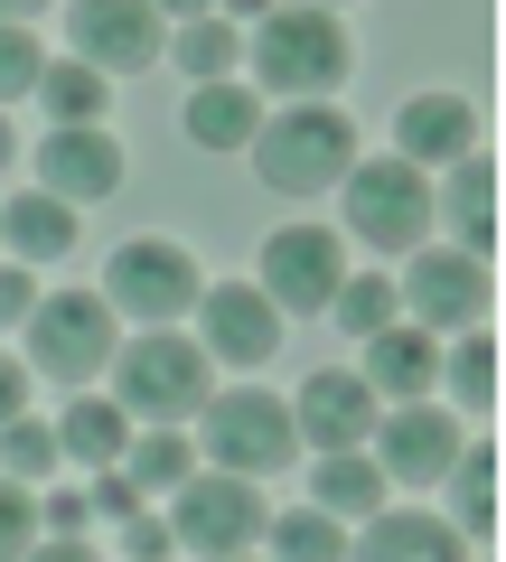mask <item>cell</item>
<instances>
[{"instance_id": "d6986e66", "label": "cell", "mask_w": 506, "mask_h": 562, "mask_svg": "<svg viewBox=\"0 0 506 562\" xmlns=\"http://www.w3.org/2000/svg\"><path fill=\"white\" fill-rule=\"evenodd\" d=\"M0 244H10V262H66L76 254V206L66 198H47V188H20V198L0 206Z\"/></svg>"}, {"instance_id": "74e56055", "label": "cell", "mask_w": 506, "mask_h": 562, "mask_svg": "<svg viewBox=\"0 0 506 562\" xmlns=\"http://www.w3.org/2000/svg\"><path fill=\"white\" fill-rule=\"evenodd\" d=\"M20 562H103V553H94V535H38Z\"/></svg>"}, {"instance_id": "ee69618b", "label": "cell", "mask_w": 506, "mask_h": 562, "mask_svg": "<svg viewBox=\"0 0 506 562\" xmlns=\"http://www.w3.org/2000/svg\"><path fill=\"white\" fill-rule=\"evenodd\" d=\"M225 562H263V553H225Z\"/></svg>"}, {"instance_id": "8fae6325", "label": "cell", "mask_w": 506, "mask_h": 562, "mask_svg": "<svg viewBox=\"0 0 506 562\" xmlns=\"http://www.w3.org/2000/svg\"><path fill=\"white\" fill-rule=\"evenodd\" d=\"M263 301L282 310V319H301V310H328L347 281V235L338 225H282V235L263 244Z\"/></svg>"}, {"instance_id": "4316f807", "label": "cell", "mask_w": 506, "mask_h": 562, "mask_svg": "<svg viewBox=\"0 0 506 562\" xmlns=\"http://www.w3.org/2000/svg\"><path fill=\"white\" fill-rule=\"evenodd\" d=\"M169 57H179L188 85H216V76H235V66H244V29L216 20V10H198V20L179 29V47H169Z\"/></svg>"}, {"instance_id": "44dd1931", "label": "cell", "mask_w": 506, "mask_h": 562, "mask_svg": "<svg viewBox=\"0 0 506 562\" xmlns=\"http://www.w3.org/2000/svg\"><path fill=\"white\" fill-rule=\"evenodd\" d=\"M113 469L142 487V497H169V487L198 469V441H188V422H142V431L122 441V460H113Z\"/></svg>"}, {"instance_id": "ba28073f", "label": "cell", "mask_w": 506, "mask_h": 562, "mask_svg": "<svg viewBox=\"0 0 506 562\" xmlns=\"http://www.w3.org/2000/svg\"><path fill=\"white\" fill-rule=\"evenodd\" d=\"M198 254L169 235H132L113 262H103V301H113V319H142V328H179L188 310H198Z\"/></svg>"}, {"instance_id": "7a4b0ae2", "label": "cell", "mask_w": 506, "mask_h": 562, "mask_svg": "<svg viewBox=\"0 0 506 562\" xmlns=\"http://www.w3.org/2000/svg\"><path fill=\"white\" fill-rule=\"evenodd\" d=\"M244 150H254V179H263L272 198H319V188H338L347 160H357V122H347L328 94H310V103L263 113Z\"/></svg>"}, {"instance_id": "f6af8a7d", "label": "cell", "mask_w": 506, "mask_h": 562, "mask_svg": "<svg viewBox=\"0 0 506 562\" xmlns=\"http://www.w3.org/2000/svg\"><path fill=\"white\" fill-rule=\"evenodd\" d=\"M319 10H338V0H319Z\"/></svg>"}, {"instance_id": "ab89813d", "label": "cell", "mask_w": 506, "mask_h": 562, "mask_svg": "<svg viewBox=\"0 0 506 562\" xmlns=\"http://www.w3.org/2000/svg\"><path fill=\"white\" fill-rule=\"evenodd\" d=\"M150 10H160V20H169V10H179V20H198V10H216V0H150Z\"/></svg>"}, {"instance_id": "603a6c76", "label": "cell", "mask_w": 506, "mask_h": 562, "mask_svg": "<svg viewBox=\"0 0 506 562\" xmlns=\"http://www.w3.org/2000/svg\"><path fill=\"white\" fill-rule=\"evenodd\" d=\"M487 179H497V169H487L479 150H460V160H450V179L431 188V216L460 235V254H487V244H497V225H487Z\"/></svg>"}, {"instance_id": "ac0fdd59", "label": "cell", "mask_w": 506, "mask_h": 562, "mask_svg": "<svg viewBox=\"0 0 506 562\" xmlns=\"http://www.w3.org/2000/svg\"><path fill=\"white\" fill-rule=\"evenodd\" d=\"M357 375L375 384V403H413V394L441 384V338L413 328V319H385L375 338H366V366H357Z\"/></svg>"}, {"instance_id": "e575fe53", "label": "cell", "mask_w": 506, "mask_h": 562, "mask_svg": "<svg viewBox=\"0 0 506 562\" xmlns=\"http://www.w3.org/2000/svg\"><path fill=\"white\" fill-rule=\"evenodd\" d=\"M29 310H38V272H29V262H10V254H0V328H20Z\"/></svg>"}, {"instance_id": "60d3db41", "label": "cell", "mask_w": 506, "mask_h": 562, "mask_svg": "<svg viewBox=\"0 0 506 562\" xmlns=\"http://www.w3.org/2000/svg\"><path fill=\"white\" fill-rule=\"evenodd\" d=\"M47 0H0V20H38Z\"/></svg>"}, {"instance_id": "cb8c5ba5", "label": "cell", "mask_w": 506, "mask_h": 562, "mask_svg": "<svg viewBox=\"0 0 506 562\" xmlns=\"http://www.w3.org/2000/svg\"><path fill=\"white\" fill-rule=\"evenodd\" d=\"M310 506H328L338 525H366L385 506V469L366 460V450H328V460L310 469Z\"/></svg>"}, {"instance_id": "484cf974", "label": "cell", "mask_w": 506, "mask_h": 562, "mask_svg": "<svg viewBox=\"0 0 506 562\" xmlns=\"http://www.w3.org/2000/svg\"><path fill=\"white\" fill-rule=\"evenodd\" d=\"M263 562H347V525L328 506H282L263 516Z\"/></svg>"}, {"instance_id": "7402d4cb", "label": "cell", "mask_w": 506, "mask_h": 562, "mask_svg": "<svg viewBox=\"0 0 506 562\" xmlns=\"http://www.w3.org/2000/svg\"><path fill=\"white\" fill-rule=\"evenodd\" d=\"M122 441H132V413L113 394H76L57 413V460H85V469H113Z\"/></svg>"}, {"instance_id": "d590c367", "label": "cell", "mask_w": 506, "mask_h": 562, "mask_svg": "<svg viewBox=\"0 0 506 562\" xmlns=\"http://www.w3.org/2000/svg\"><path fill=\"white\" fill-rule=\"evenodd\" d=\"M85 525H94V497H76V487H47L38 535H85Z\"/></svg>"}, {"instance_id": "b9f144b4", "label": "cell", "mask_w": 506, "mask_h": 562, "mask_svg": "<svg viewBox=\"0 0 506 562\" xmlns=\"http://www.w3.org/2000/svg\"><path fill=\"white\" fill-rule=\"evenodd\" d=\"M216 10H235V20H263V10H272V0H216Z\"/></svg>"}, {"instance_id": "5b68a950", "label": "cell", "mask_w": 506, "mask_h": 562, "mask_svg": "<svg viewBox=\"0 0 506 562\" xmlns=\"http://www.w3.org/2000/svg\"><path fill=\"white\" fill-rule=\"evenodd\" d=\"M198 450L216 469H235V479H272V469H291L301 431H291V403L282 394H263V384H225V394L198 403Z\"/></svg>"}, {"instance_id": "4fadbf2b", "label": "cell", "mask_w": 506, "mask_h": 562, "mask_svg": "<svg viewBox=\"0 0 506 562\" xmlns=\"http://www.w3.org/2000/svg\"><path fill=\"white\" fill-rule=\"evenodd\" d=\"M38 188H47V198H66V206L113 198V188H122V140L103 132V122H47V140H38Z\"/></svg>"}, {"instance_id": "6da1fadb", "label": "cell", "mask_w": 506, "mask_h": 562, "mask_svg": "<svg viewBox=\"0 0 506 562\" xmlns=\"http://www.w3.org/2000/svg\"><path fill=\"white\" fill-rule=\"evenodd\" d=\"M244 66H254V85H272L282 103H310V94H338V85L357 76V38H347L338 10L301 0V10H263V20H254Z\"/></svg>"}, {"instance_id": "f1b7e54d", "label": "cell", "mask_w": 506, "mask_h": 562, "mask_svg": "<svg viewBox=\"0 0 506 562\" xmlns=\"http://www.w3.org/2000/svg\"><path fill=\"white\" fill-rule=\"evenodd\" d=\"M38 103H47V122H103L113 76H94L85 57H57V66H38Z\"/></svg>"}, {"instance_id": "d6a6232c", "label": "cell", "mask_w": 506, "mask_h": 562, "mask_svg": "<svg viewBox=\"0 0 506 562\" xmlns=\"http://www.w3.org/2000/svg\"><path fill=\"white\" fill-rule=\"evenodd\" d=\"M29 543H38V487L0 479V562H20Z\"/></svg>"}, {"instance_id": "8992f818", "label": "cell", "mask_w": 506, "mask_h": 562, "mask_svg": "<svg viewBox=\"0 0 506 562\" xmlns=\"http://www.w3.org/2000/svg\"><path fill=\"white\" fill-rule=\"evenodd\" d=\"M347 225L338 235L375 244V254H413L431 244V169L413 160H347Z\"/></svg>"}, {"instance_id": "2e32d148", "label": "cell", "mask_w": 506, "mask_h": 562, "mask_svg": "<svg viewBox=\"0 0 506 562\" xmlns=\"http://www.w3.org/2000/svg\"><path fill=\"white\" fill-rule=\"evenodd\" d=\"M460 150H479V103H469V94L431 85V94H413L404 113H394V160H413V169H450Z\"/></svg>"}, {"instance_id": "277c9868", "label": "cell", "mask_w": 506, "mask_h": 562, "mask_svg": "<svg viewBox=\"0 0 506 562\" xmlns=\"http://www.w3.org/2000/svg\"><path fill=\"white\" fill-rule=\"evenodd\" d=\"M263 479H235V469H188L169 487V543L198 562H225V553H254L263 543Z\"/></svg>"}, {"instance_id": "e0dca14e", "label": "cell", "mask_w": 506, "mask_h": 562, "mask_svg": "<svg viewBox=\"0 0 506 562\" xmlns=\"http://www.w3.org/2000/svg\"><path fill=\"white\" fill-rule=\"evenodd\" d=\"M347 562H469V543L450 535L431 506H375L347 535Z\"/></svg>"}, {"instance_id": "836d02e7", "label": "cell", "mask_w": 506, "mask_h": 562, "mask_svg": "<svg viewBox=\"0 0 506 562\" xmlns=\"http://www.w3.org/2000/svg\"><path fill=\"white\" fill-rule=\"evenodd\" d=\"M122 553L132 562H169L179 553V543H169V516H142V506H132V516H122Z\"/></svg>"}, {"instance_id": "9a60e30c", "label": "cell", "mask_w": 506, "mask_h": 562, "mask_svg": "<svg viewBox=\"0 0 506 562\" xmlns=\"http://www.w3.org/2000/svg\"><path fill=\"white\" fill-rule=\"evenodd\" d=\"M198 319H206V357H225V366H263L272 347H282V310L263 301V281H216V291H198Z\"/></svg>"}, {"instance_id": "7c38bea8", "label": "cell", "mask_w": 506, "mask_h": 562, "mask_svg": "<svg viewBox=\"0 0 506 562\" xmlns=\"http://www.w3.org/2000/svg\"><path fill=\"white\" fill-rule=\"evenodd\" d=\"M169 29L150 0H76L66 10V57H85L94 76H142V66H160Z\"/></svg>"}, {"instance_id": "f546056e", "label": "cell", "mask_w": 506, "mask_h": 562, "mask_svg": "<svg viewBox=\"0 0 506 562\" xmlns=\"http://www.w3.org/2000/svg\"><path fill=\"white\" fill-rule=\"evenodd\" d=\"M57 422H38V413H10L0 422V479H20V487H38V479H57Z\"/></svg>"}, {"instance_id": "9c48e42d", "label": "cell", "mask_w": 506, "mask_h": 562, "mask_svg": "<svg viewBox=\"0 0 506 562\" xmlns=\"http://www.w3.org/2000/svg\"><path fill=\"white\" fill-rule=\"evenodd\" d=\"M394 301L413 310V328L460 338V328H479L487 310H497V281H487V254H460V244H413Z\"/></svg>"}, {"instance_id": "52a82bcc", "label": "cell", "mask_w": 506, "mask_h": 562, "mask_svg": "<svg viewBox=\"0 0 506 562\" xmlns=\"http://www.w3.org/2000/svg\"><path fill=\"white\" fill-rule=\"evenodd\" d=\"M29 375H57V384H94L103 366H113V347H122V319H113V301L103 291H57V301H38L29 310Z\"/></svg>"}, {"instance_id": "83f0119b", "label": "cell", "mask_w": 506, "mask_h": 562, "mask_svg": "<svg viewBox=\"0 0 506 562\" xmlns=\"http://www.w3.org/2000/svg\"><path fill=\"white\" fill-rule=\"evenodd\" d=\"M441 384H450V403H460V413H487V403H497V338H487V319L450 338Z\"/></svg>"}, {"instance_id": "d4e9b609", "label": "cell", "mask_w": 506, "mask_h": 562, "mask_svg": "<svg viewBox=\"0 0 506 562\" xmlns=\"http://www.w3.org/2000/svg\"><path fill=\"white\" fill-rule=\"evenodd\" d=\"M450 487V535L460 543H487V506H497V450L487 441H460V460L441 469Z\"/></svg>"}, {"instance_id": "8d00e7d4", "label": "cell", "mask_w": 506, "mask_h": 562, "mask_svg": "<svg viewBox=\"0 0 506 562\" xmlns=\"http://www.w3.org/2000/svg\"><path fill=\"white\" fill-rule=\"evenodd\" d=\"M132 506H142V487L122 479V469H103V479H94V525H122Z\"/></svg>"}, {"instance_id": "5bb4252c", "label": "cell", "mask_w": 506, "mask_h": 562, "mask_svg": "<svg viewBox=\"0 0 506 562\" xmlns=\"http://www.w3.org/2000/svg\"><path fill=\"white\" fill-rule=\"evenodd\" d=\"M375 384L347 375V366H319V375L291 394V431H301L310 450H366V431H375Z\"/></svg>"}, {"instance_id": "f35d334b", "label": "cell", "mask_w": 506, "mask_h": 562, "mask_svg": "<svg viewBox=\"0 0 506 562\" xmlns=\"http://www.w3.org/2000/svg\"><path fill=\"white\" fill-rule=\"evenodd\" d=\"M10 413H29V366L20 357H0V422Z\"/></svg>"}, {"instance_id": "30bf717a", "label": "cell", "mask_w": 506, "mask_h": 562, "mask_svg": "<svg viewBox=\"0 0 506 562\" xmlns=\"http://www.w3.org/2000/svg\"><path fill=\"white\" fill-rule=\"evenodd\" d=\"M460 413L450 403H431V394H413V403H385L375 413V431H366V460L385 469V487H441V469L460 460Z\"/></svg>"}, {"instance_id": "3957f363", "label": "cell", "mask_w": 506, "mask_h": 562, "mask_svg": "<svg viewBox=\"0 0 506 562\" xmlns=\"http://www.w3.org/2000/svg\"><path fill=\"white\" fill-rule=\"evenodd\" d=\"M103 394L122 403L132 422H198L206 403V347L188 328H142V338H122L113 366H103Z\"/></svg>"}, {"instance_id": "ffe728a7", "label": "cell", "mask_w": 506, "mask_h": 562, "mask_svg": "<svg viewBox=\"0 0 506 562\" xmlns=\"http://www.w3.org/2000/svg\"><path fill=\"white\" fill-rule=\"evenodd\" d=\"M254 122H263V94H254V85H235V76H216V85H198V94H188L179 132L198 140V150H244V140H254Z\"/></svg>"}, {"instance_id": "7bdbcfd3", "label": "cell", "mask_w": 506, "mask_h": 562, "mask_svg": "<svg viewBox=\"0 0 506 562\" xmlns=\"http://www.w3.org/2000/svg\"><path fill=\"white\" fill-rule=\"evenodd\" d=\"M10 160H20V132H10V113H0V169H10Z\"/></svg>"}, {"instance_id": "4dcf8cb0", "label": "cell", "mask_w": 506, "mask_h": 562, "mask_svg": "<svg viewBox=\"0 0 506 562\" xmlns=\"http://www.w3.org/2000/svg\"><path fill=\"white\" fill-rule=\"evenodd\" d=\"M38 66H47L38 29H29V20H0V113H10L20 94H38Z\"/></svg>"}, {"instance_id": "1f68e13d", "label": "cell", "mask_w": 506, "mask_h": 562, "mask_svg": "<svg viewBox=\"0 0 506 562\" xmlns=\"http://www.w3.org/2000/svg\"><path fill=\"white\" fill-rule=\"evenodd\" d=\"M394 310H404V301H394V281H338V301H328V319H338L347 338H375V328H385Z\"/></svg>"}]
</instances>
